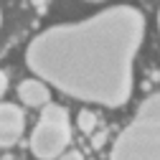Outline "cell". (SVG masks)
I'll use <instances>...</instances> for the list:
<instances>
[{
	"instance_id": "obj_1",
	"label": "cell",
	"mask_w": 160,
	"mask_h": 160,
	"mask_svg": "<svg viewBox=\"0 0 160 160\" xmlns=\"http://www.w3.org/2000/svg\"><path fill=\"white\" fill-rule=\"evenodd\" d=\"M142 36L145 15L132 5H117L38 33L28 43L26 64L69 97L122 107L132 94V64Z\"/></svg>"
},
{
	"instance_id": "obj_2",
	"label": "cell",
	"mask_w": 160,
	"mask_h": 160,
	"mask_svg": "<svg viewBox=\"0 0 160 160\" xmlns=\"http://www.w3.org/2000/svg\"><path fill=\"white\" fill-rule=\"evenodd\" d=\"M114 160H158L160 158V97L150 94L135 119L119 132L112 148Z\"/></svg>"
},
{
	"instance_id": "obj_3",
	"label": "cell",
	"mask_w": 160,
	"mask_h": 160,
	"mask_svg": "<svg viewBox=\"0 0 160 160\" xmlns=\"http://www.w3.org/2000/svg\"><path fill=\"white\" fill-rule=\"evenodd\" d=\"M71 142V122H69V112L58 104L46 102L41 119L31 135V152L38 158H56L66 150Z\"/></svg>"
},
{
	"instance_id": "obj_4",
	"label": "cell",
	"mask_w": 160,
	"mask_h": 160,
	"mask_svg": "<svg viewBox=\"0 0 160 160\" xmlns=\"http://www.w3.org/2000/svg\"><path fill=\"white\" fill-rule=\"evenodd\" d=\"M26 130V114L15 104H0V148H10Z\"/></svg>"
},
{
	"instance_id": "obj_5",
	"label": "cell",
	"mask_w": 160,
	"mask_h": 160,
	"mask_svg": "<svg viewBox=\"0 0 160 160\" xmlns=\"http://www.w3.org/2000/svg\"><path fill=\"white\" fill-rule=\"evenodd\" d=\"M18 97H21V102L28 104V107H43L51 99V92H48V87L41 79H26V82H21V87H18Z\"/></svg>"
},
{
	"instance_id": "obj_6",
	"label": "cell",
	"mask_w": 160,
	"mask_h": 160,
	"mask_svg": "<svg viewBox=\"0 0 160 160\" xmlns=\"http://www.w3.org/2000/svg\"><path fill=\"white\" fill-rule=\"evenodd\" d=\"M79 127H82L84 132H92L94 130V114L92 112H82L79 114Z\"/></svg>"
},
{
	"instance_id": "obj_7",
	"label": "cell",
	"mask_w": 160,
	"mask_h": 160,
	"mask_svg": "<svg viewBox=\"0 0 160 160\" xmlns=\"http://www.w3.org/2000/svg\"><path fill=\"white\" fill-rule=\"evenodd\" d=\"M5 89H8V76H5V71L0 69V97L5 94Z\"/></svg>"
},
{
	"instance_id": "obj_8",
	"label": "cell",
	"mask_w": 160,
	"mask_h": 160,
	"mask_svg": "<svg viewBox=\"0 0 160 160\" xmlns=\"http://www.w3.org/2000/svg\"><path fill=\"white\" fill-rule=\"evenodd\" d=\"M89 3H99V0H89Z\"/></svg>"
},
{
	"instance_id": "obj_9",
	"label": "cell",
	"mask_w": 160,
	"mask_h": 160,
	"mask_svg": "<svg viewBox=\"0 0 160 160\" xmlns=\"http://www.w3.org/2000/svg\"><path fill=\"white\" fill-rule=\"evenodd\" d=\"M0 23H3V15H0Z\"/></svg>"
}]
</instances>
